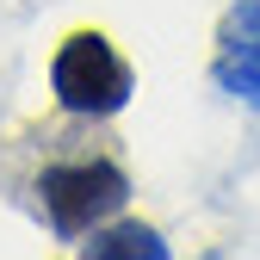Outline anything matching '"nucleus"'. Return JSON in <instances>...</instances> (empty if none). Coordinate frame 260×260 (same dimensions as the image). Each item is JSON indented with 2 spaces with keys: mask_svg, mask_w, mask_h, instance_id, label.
Wrapping results in <instances>:
<instances>
[{
  "mask_svg": "<svg viewBox=\"0 0 260 260\" xmlns=\"http://www.w3.org/2000/svg\"><path fill=\"white\" fill-rule=\"evenodd\" d=\"M81 254H93V260H161L168 242L149 223H100V230L81 236Z\"/></svg>",
  "mask_w": 260,
  "mask_h": 260,
  "instance_id": "20e7f679",
  "label": "nucleus"
},
{
  "mask_svg": "<svg viewBox=\"0 0 260 260\" xmlns=\"http://www.w3.org/2000/svg\"><path fill=\"white\" fill-rule=\"evenodd\" d=\"M69 124L44 130V155L31 168V211L50 223L56 242H81L87 230L112 223L130 199V174H124L112 137L69 130Z\"/></svg>",
  "mask_w": 260,
  "mask_h": 260,
  "instance_id": "f257e3e1",
  "label": "nucleus"
},
{
  "mask_svg": "<svg viewBox=\"0 0 260 260\" xmlns=\"http://www.w3.org/2000/svg\"><path fill=\"white\" fill-rule=\"evenodd\" d=\"M50 93L62 118H118L137 93V75L130 62L112 50L106 31H69L50 56Z\"/></svg>",
  "mask_w": 260,
  "mask_h": 260,
  "instance_id": "f03ea898",
  "label": "nucleus"
},
{
  "mask_svg": "<svg viewBox=\"0 0 260 260\" xmlns=\"http://www.w3.org/2000/svg\"><path fill=\"white\" fill-rule=\"evenodd\" d=\"M211 81L230 100L260 112V0H236L217 25V56H211Z\"/></svg>",
  "mask_w": 260,
  "mask_h": 260,
  "instance_id": "7ed1b4c3",
  "label": "nucleus"
}]
</instances>
